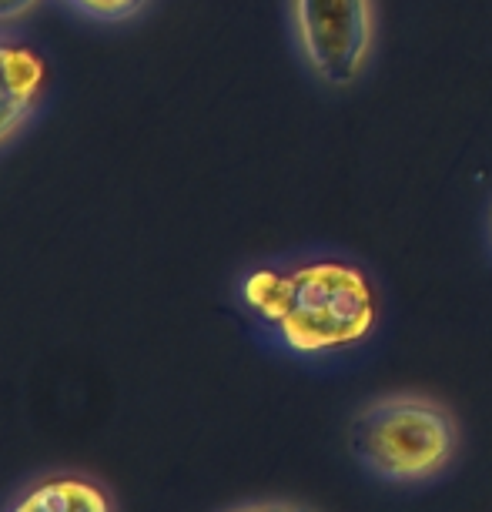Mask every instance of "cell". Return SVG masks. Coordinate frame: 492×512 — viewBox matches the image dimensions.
<instances>
[{
    "label": "cell",
    "instance_id": "6da1fadb",
    "mask_svg": "<svg viewBox=\"0 0 492 512\" xmlns=\"http://www.w3.org/2000/svg\"><path fill=\"white\" fill-rule=\"evenodd\" d=\"M235 302L258 342L292 362L325 365L362 352L382 325V288L359 258L312 248L238 275Z\"/></svg>",
    "mask_w": 492,
    "mask_h": 512
},
{
    "label": "cell",
    "instance_id": "7a4b0ae2",
    "mask_svg": "<svg viewBox=\"0 0 492 512\" xmlns=\"http://www.w3.org/2000/svg\"><path fill=\"white\" fill-rule=\"evenodd\" d=\"M459 422L446 405L422 392L369 399L349 422V449L369 476L392 486H422L459 456Z\"/></svg>",
    "mask_w": 492,
    "mask_h": 512
},
{
    "label": "cell",
    "instance_id": "3957f363",
    "mask_svg": "<svg viewBox=\"0 0 492 512\" xmlns=\"http://www.w3.org/2000/svg\"><path fill=\"white\" fill-rule=\"evenodd\" d=\"M305 71L332 91H349L369 71L379 44L375 0H288Z\"/></svg>",
    "mask_w": 492,
    "mask_h": 512
},
{
    "label": "cell",
    "instance_id": "277c9868",
    "mask_svg": "<svg viewBox=\"0 0 492 512\" xmlns=\"http://www.w3.org/2000/svg\"><path fill=\"white\" fill-rule=\"evenodd\" d=\"M0 512H118V499L88 472L54 469L24 482Z\"/></svg>",
    "mask_w": 492,
    "mask_h": 512
},
{
    "label": "cell",
    "instance_id": "5b68a950",
    "mask_svg": "<svg viewBox=\"0 0 492 512\" xmlns=\"http://www.w3.org/2000/svg\"><path fill=\"white\" fill-rule=\"evenodd\" d=\"M47 88L44 57L27 44L0 41V144L24 128Z\"/></svg>",
    "mask_w": 492,
    "mask_h": 512
},
{
    "label": "cell",
    "instance_id": "8992f818",
    "mask_svg": "<svg viewBox=\"0 0 492 512\" xmlns=\"http://www.w3.org/2000/svg\"><path fill=\"white\" fill-rule=\"evenodd\" d=\"M81 14L94 17V21H124V17L138 14L148 0H67Z\"/></svg>",
    "mask_w": 492,
    "mask_h": 512
},
{
    "label": "cell",
    "instance_id": "52a82bcc",
    "mask_svg": "<svg viewBox=\"0 0 492 512\" xmlns=\"http://www.w3.org/2000/svg\"><path fill=\"white\" fill-rule=\"evenodd\" d=\"M225 512H315V509L302 506V502H288V499H262V502H245V506H235Z\"/></svg>",
    "mask_w": 492,
    "mask_h": 512
},
{
    "label": "cell",
    "instance_id": "ba28073f",
    "mask_svg": "<svg viewBox=\"0 0 492 512\" xmlns=\"http://www.w3.org/2000/svg\"><path fill=\"white\" fill-rule=\"evenodd\" d=\"M37 4H41V0H0V24L17 21V17L31 14Z\"/></svg>",
    "mask_w": 492,
    "mask_h": 512
},
{
    "label": "cell",
    "instance_id": "9c48e42d",
    "mask_svg": "<svg viewBox=\"0 0 492 512\" xmlns=\"http://www.w3.org/2000/svg\"><path fill=\"white\" fill-rule=\"evenodd\" d=\"M489 245H492V208H489Z\"/></svg>",
    "mask_w": 492,
    "mask_h": 512
}]
</instances>
